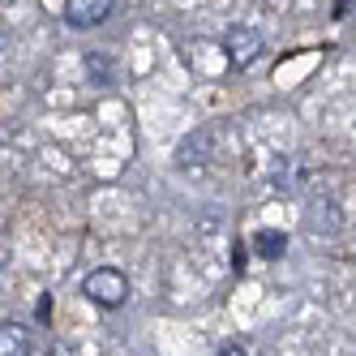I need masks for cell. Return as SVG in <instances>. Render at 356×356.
<instances>
[{"label": "cell", "mask_w": 356, "mask_h": 356, "mask_svg": "<svg viewBox=\"0 0 356 356\" xmlns=\"http://www.w3.org/2000/svg\"><path fill=\"white\" fill-rule=\"evenodd\" d=\"M219 356H249V352H245V348H241V343H227V348H223V352H219Z\"/></svg>", "instance_id": "52a82bcc"}, {"label": "cell", "mask_w": 356, "mask_h": 356, "mask_svg": "<svg viewBox=\"0 0 356 356\" xmlns=\"http://www.w3.org/2000/svg\"><path fill=\"white\" fill-rule=\"evenodd\" d=\"M86 65H90V73H95V82H108V60H104V56H86Z\"/></svg>", "instance_id": "8992f818"}, {"label": "cell", "mask_w": 356, "mask_h": 356, "mask_svg": "<svg viewBox=\"0 0 356 356\" xmlns=\"http://www.w3.org/2000/svg\"><path fill=\"white\" fill-rule=\"evenodd\" d=\"M0 356H31V339H26V330L5 322L0 326Z\"/></svg>", "instance_id": "277c9868"}, {"label": "cell", "mask_w": 356, "mask_h": 356, "mask_svg": "<svg viewBox=\"0 0 356 356\" xmlns=\"http://www.w3.org/2000/svg\"><path fill=\"white\" fill-rule=\"evenodd\" d=\"M253 245H258L262 258H279V253H284V232H258Z\"/></svg>", "instance_id": "5b68a950"}, {"label": "cell", "mask_w": 356, "mask_h": 356, "mask_svg": "<svg viewBox=\"0 0 356 356\" xmlns=\"http://www.w3.org/2000/svg\"><path fill=\"white\" fill-rule=\"evenodd\" d=\"M82 292H86V300L104 305V309H120V305L129 300V279L116 266H99L82 279Z\"/></svg>", "instance_id": "6da1fadb"}, {"label": "cell", "mask_w": 356, "mask_h": 356, "mask_svg": "<svg viewBox=\"0 0 356 356\" xmlns=\"http://www.w3.org/2000/svg\"><path fill=\"white\" fill-rule=\"evenodd\" d=\"M262 47H266L262 35L249 31V26H232L223 35V52H227V65H232V69H249L253 60L262 56Z\"/></svg>", "instance_id": "7a4b0ae2"}, {"label": "cell", "mask_w": 356, "mask_h": 356, "mask_svg": "<svg viewBox=\"0 0 356 356\" xmlns=\"http://www.w3.org/2000/svg\"><path fill=\"white\" fill-rule=\"evenodd\" d=\"M112 13V0H65V22L78 31H90L99 22H108Z\"/></svg>", "instance_id": "3957f363"}]
</instances>
